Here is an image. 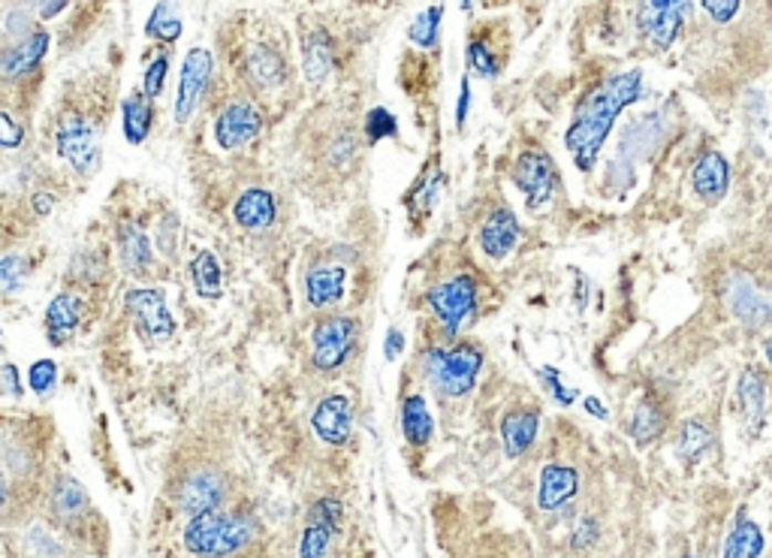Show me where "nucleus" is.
Listing matches in <instances>:
<instances>
[{"label": "nucleus", "mask_w": 772, "mask_h": 558, "mask_svg": "<svg viewBox=\"0 0 772 558\" xmlns=\"http://www.w3.org/2000/svg\"><path fill=\"white\" fill-rule=\"evenodd\" d=\"M643 89H646L643 70H622L616 76L604 79L597 89L588 91L576 103L574 121L564 133V145H567V152L574 157L580 173L595 169L597 157L604 152L618 115L643 97Z\"/></svg>", "instance_id": "obj_1"}, {"label": "nucleus", "mask_w": 772, "mask_h": 558, "mask_svg": "<svg viewBox=\"0 0 772 558\" xmlns=\"http://www.w3.org/2000/svg\"><path fill=\"white\" fill-rule=\"evenodd\" d=\"M254 519L227 510L194 516L181 531V544L197 558H232L254 544Z\"/></svg>", "instance_id": "obj_2"}, {"label": "nucleus", "mask_w": 772, "mask_h": 558, "mask_svg": "<svg viewBox=\"0 0 772 558\" xmlns=\"http://www.w3.org/2000/svg\"><path fill=\"white\" fill-rule=\"evenodd\" d=\"M486 353L477 341H459L452 348H429L422 353V374L447 399H462L477 386Z\"/></svg>", "instance_id": "obj_3"}, {"label": "nucleus", "mask_w": 772, "mask_h": 558, "mask_svg": "<svg viewBox=\"0 0 772 558\" xmlns=\"http://www.w3.org/2000/svg\"><path fill=\"white\" fill-rule=\"evenodd\" d=\"M477 296H480V285L474 275H456L447 278L441 285H435L426 293V306L435 314V320L441 323V332L447 339H456L468 320L477 314Z\"/></svg>", "instance_id": "obj_4"}, {"label": "nucleus", "mask_w": 772, "mask_h": 558, "mask_svg": "<svg viewBox=\"0 0 772 558\" xmlns=\"http://www.w3.org/2000/svg\"><path fill=\"white\" fill-rule=\"evenodd\" d=\"M691 10H695V0H640L637 31H640L643 43L655 52H667L682 37Z\"/></svg>", "instance_id": "obj_5"}, {"label": "nucleus", "mask_w": 772, "mask_h": 558, "mask_svg": "<svg viewBox=\"0 0 772 558\" xmlns=\"http://www.w3.org/2000/svg\"><path fill=\"white\" fill-rule=\"evenodd\" d=\"M100 127L88 115H66L55 133V152L73 173L91 176L100 166Z\"/></svg>", "instance_id": "obj_6"}, {"label": "nucleus", "mask_w": 772, "mask_h": 558, "mask_svg": "<svg viewBox=\"0 0 772 558\" xmlns=\"http://www.w3.org/2000/svg\"><path fill=\"white\" fill-rule=\"evenodd\" d=\"M724 306L749 332L772 327V290H763L749 272H730L724 281Z\"/></svg>", "instance_id": "obj_7"}, {"label": "nucleus", "mask_w": 772, "mask_h": 558, "mask_svg": "<svg viewBox=\"0 0 772 558\" xmlns=\"http://www.w3.org/2000/svg\"><path fill=\"white\" fill-rule=\"evenodd\" d=\"M356 332H359V323L354 318H344V314H332V318L317 320L314 332H311V360H314V369L317 372L342 369L356 348Z\"/></svg>", "instance_id": "obj_8"}, {"label": "nucleus", "mask_w": 772, "mask_h": 558, "mask_svg": "<svg viewBox=\"0 0 772 558\" xmlns=\"http://www.w3.org/2000/svg\"><path fill=\"white\" fill-rule=\"evenodd\" d=\"M124 306H127L133 327L145 341L160 344V341L173 339L176 318L166 306V293L160 287H133V290L124 293Z\"/></svg>", "instance_id": "obj_9"}, {"label": "nucleus", "mask_w": 772, "mask_h": 558, "mask_svg": "<svg viewBox=\"0 0 772 558\" xmlns=\"http://www.w3.org/2000/svg\"><path fill=\"white\" fill-rule=\"evenodd\" d=\"M513 185L525 194L529 208H543L555 194L559 185V166L543 148H529L517 157V164L510 169Z\"/></svg>", "instance_id": "obj_10"}, {"label": "nucleus", "mask_w": 772, "mask_h": 558, "mask_svg": "<svg viewBox=\"0 0 772 558\" xmlns=\"http://www.w3.org/2000/svg\"><path fill=\"white\" fill-rule=\"evenodd\" d=\"M260 131H263L260 110H257L254 103H248V100H236V103H230V106H223L218 112L211 136H215V143L223 152H239L248 143H254Z\"/></svg>", "instance_id": "obj_11"}, {"label": "nucleus", "mask_w": 772, "mask_h": 558, "mask_svg": "<svg viewBox=\"0 0 772 558\" xmlns=\"http://www.w3.org/2000/svg\"><path fill=\"white\" fill-rule=\"evenodd\" d=\"M223 495H227L223 474H218V471H211V468L190 471V474H185L176 486L178 510L188 516V519L211 514V510H221Z\"/></svg>", "instance_id": "obj_12"}, {"label": "nucleus", "mask_w": 772, "mask_h": 558, "mask_svg": "<svg viewBox=\"0 0 772 558\" xmlns=\"http://www.w3.org/2000/svg\"><path fill=\"white\" fill-rule=\"evenodd\" d=\"M215 73V58L209 49H190L181 64V76H178V94H176V121L188 124L194 118V112L199 110V100L206 94Z\"/></svg>", "instance_id": "obj_13"}, {"label": "nucleus", "mask_w": 772, "mask_h": 558, "mask_svg": "<svg viewBox=\"0 0 772 558\" xmlns=\"http://www.w3.org/2000/svg\"><path fill=\"white\" fill-rule=\"evenodd\" d=\"M311 426H314V435L330 444V447H344L351 432H354V405L347 395H326L321 405L314 407L311 414Z\"/></svg>", "instance_id": "obj_14"}, {"label": "nucleus", "mask_w": 772, "mask_h": 558, "mask_svg": "<svg viewBox=\"0 0 772 558\" xmlns=\"http://www.w3.org/2000/svg\"><path fill=\"white\" fill-rule=\"evenodd\" d=\"M519 236H522V227H519V218L513 215V208L501 206L483 220V227L477 232V241H480V251L486 257L504 260V257L517 251Z\"/></svg>", "instance_id": "obj_15"}, {"label": "nucleus", "mask_w": 772, "mask_h": 558, "mask_svg": "<svg viewBox=\"0 0 772 558\" xmlns=\"http://www.w3.org/2000/svg\"><path fill=\"white\" fill-rule=\"evenodd\" d=\"M691 190L700 203L718 206L730 190V161L721 152H707L691 169Z\"/></svg>", "instance_id": "obj_16"}, {"label": "nucleus", "mask_w": 772, "mask_h": 558, "mask_svg": "<svg viewBox=\"0 0 772 558\" xmlns=\"http://www.w3.org/2000/svg\"><path fill=\"white\" fill-rule=\"evenodd\" d=\"M232 220L244 232H263L275 227L278 220V199L265 187H248L242 197L232 203Z\"/></svg>", "instance_id": "obj_17"}, {"label": "nucleus", "mask_w": 772, "mask_h": 558, "mask_svg": "<svg viewBox=\"0 0 772 558\" xmlns=\"http://www.w3.org/2000/svg\"><path fill=\"white\" fill-rule=\"evenodd\" d=\"M45 339L52 348H64L66 341L76 335L79 323H82V299L76 293H58L49 306H45Z\"/></svg>", "instance_id": "obj_18"}, {"label": "nucleus", "mask_w": 772, "mask_h": 558, "mask_svg": "<svg viewBox=\"0 0 772 558\" xmlns=\"http://www.w3.org/2000/svg\"><path fill=\"white\" fill-rule=\"evenodd\" d=\"M580 493V474L571 465H546L541 471V486H538V507L552 514L562 510L574 502Z\"/></svg>", "instance_id": "obj_19"}, {"label": "nucleus", "mask_w": 772, "mask_h": 558, "mask_svg": "<svg viewBox=\"0 0 772 558\" xmlns=\"http://www.w3.org/2000/svg\"><path fill=\"white\" fill-rule=\"evenodd\" d=\"M538 428H541V414L534 407H513L501 416V444L508 459H519L529 453L538 438Z\"/></svg>", "instance_id": "obj_20"}, {"label": "nucleus", "mask_w": 772, "mask_h": 558, "mask_svg": "<svg viewBox=\"0 0 772 558\" xmlns=\"http://www.w3.org/2000/svg\"><path fill=\"white\" fill-rule=\"evenodd\" d=\"M347 290V269L338 264H321L314 266L305 278V299L311 308H332L338 306Z\"/></svg>", "instance_id": "obj_21"}, {"label": "nucleus", "mask_w": 772, "mask_h": 558, "mask_svg": "<svg viewBox=\"0 0 772 558\" xmlns=\"http://www.w3.org/2000/svg\"><path fill=\"white\" fill-rule=\"evenodd\" d=\"M52 45V37L45 31H33L31 37H24L19 43L7 45V52L0 58V70H3V79H19L33 73L36 66L43 64L45 52Z\"/></svg>", "instance_id": "obj_22"}, {"label": "nucleus", "mask_w": 772, "mask_h": 558, "mask_svg": "<svg viewBox=\"0 0 772 558\" xmlns=\"http://www.w3.org/2000/svg\"><path fill=\"white\" fill-rule=\"evenodd\" d=\"M302 66H305L309 85H314V89H321L323 82L332 76V70H335V45H332V37L323 28H314L305 37V43H302Z\"/></svg>", "instance_id": "obj_23"}, {"label": "nucleus", "mask_w": 772, "mask_h": 558, "mask_svg": "<svg viewBox=\"0 0 772 558\" xmlns=\"http://www.w3.org/2000/svg\"><path fill=\"white\" fill-rule=\"evenodd\" d=\"M667 423H670L667 407H664L658 399L646 395V399L637 402L634 414H630L628 432L637 447H649V444H655V441L661 438L664 432H667Z\"/></svg>", "instance_id": "obj_24"}, {"label": "nucleus", "mask_w": 772, "mask_h": 558, "mask_svg": "<svg viewBox=\"0 0 772 558\" xmlns=\"http://www.w3.org/2000/svg\"><path fill=\"white\" fill-rule=\"evenodd\" d=\"M118 254H122V264L127 272H152L155 257H152V241H148V232L143 230V224H122L118 227Z\"/></svg>", "instance_id": "obj_25"}, {"label": "nucleus", "mask_w": 772, "mask_h": 558, "mask_svg": "<svg viewBox=\"0 0 772 558\" xmlns=\"http://www.w3.org/2000/svg\"><path fill=\"white\" fill-rule=\"evenodd\" d=\"M737 399H740L745 426L751 435H758L763 428V411H766V378L758 369H745L737 383Z\"/></svg>", "instance_id": "obj_26"}, {"label": "nucleus", "mask_w": 772, "mask_h": 558, "mask_svg": "<svg viewBox=\"0 0 772 558\" xmlns=\"http://www.w3.org/2000/svg\"><path fill=\"white\" fill-rule=\"evenodd\" d=\"M152 121H155V100L148 97L145 91H133L122 103V131L124 140L131 145H143L152 133Z\"/></svg>", "instance_id": "obj_27"}, {"label": "nucleus", "mask_w": 772, "mask_h": 558, "mask_svg": "<svg viewBox=\"0 0 772 558\" xmlns=\"http://www.w3.org/2000/svg\"><path fill=\"white\" fill-rule=\"evenodd\" d=\"M763 549H766V540H763L761 526L751 516L740 514L733 519L730 535L724 537L721 558H761Z\"/></svg>", "instance_id": "obj_28"}, {"label": "nucleus", "mask_w": 772, "mask_h": 558, "mask_svg": "<svg viewBox=\"0 0 772 558\" xmlns=\"http://www.w3.org/2000/svg\"><path fill=\"white\" fill-rule=\"evenodd\" d=\"M244 70H248L251 85L260 91L278 89V85L288 79V64H284V58L278 55L272 45H257L254 52L248 55V64H244Z\"/></svg>", "instance_id": "obj_29"}, {"label": "nucleus", "mask_w": 772, "mask_h": 558, "mask_svg": "<svg viewBox=\"0 0 772 558\" xmlns=\"http://www.w3.org/2000/svg\"><path fill=\"white\" fill-rule=\"evenodd\" d=\"M401 432H405V441L410 447H429L431 435H435V420H431V411L422 395H408L405 399V405H401Z\"/></svg>", "instance_id": "obj_30"}, {"label": "nucleus", "mask_w": 772, "mask_h": 558, "mask_svg": "<svg viewBox=\"0 0 772 558\" xmlns=\"http://www.w3.org/2000/svg\"><path fill=\"white\" fill-rule=\"evenodd\" d=\"M52 507L61 523H82V516L91 510L88 493L82 489V483L64 474L52 489Z\"/></svg>", "instance_id": "obj_31"}, {"label": "nucleus", "mask_w": 772, "mask_h": 558, "mask_svg": "<svg viewBox=\"0 0 772 558\" xmlns=\"http://www.w3.org/2000/svg\"><path fill=\"white\" fill-rule=\"evenodd\" d=\"M712 428L700 420V416H691V420H685L682 426H679V435H676V453H679V459L685 462V465H697V462L707 456L709 450H712Z\"/></svg>", "instance_id": "obj_32"}, {"label": "nucleus", "mask_w": 772, "mask_h": 558, "mask_svg": "<svg viewBox=\"0 0 772 558\" xmlns=\"http://www.w3.org/2000/svg\"><path fill=\"white\" fill-rule=\"evenodd\" d=\"M190 285L199 299H221L223 293V269L221 260L211 251H199L190 260Z\"/></svg>", "instance_id": "obj_33"}, {"label": "nucleus", "mask_w": 772, "mask_h": 558, "mask_svg": "<svg viewBox=\"0 0 772 558\" xmlns=\"http://www.w3.org/2000/svg\"><path fill=\"white\" fill-rule=\"evenodd\" d=\"M181 31H185V24H181L176 3H173V0H160L155 10H152V19L145 24V33H148L152 40H157V43L173 45L178 37H181Z\"/></svg>", "instance_id": "obj_34"}, {"label": "nucleus", "mask_w": 772, "mask_h": 558, "mask_svg": "<svg viewBox=\"0 0 772 558\" xmlns=\"http://www.w3.org/2000/svg\"><path fill=\"white\" fill-rule=\"evenodd\" d=\"M441 22H444L441 3H435V7H429V10L419 12L408 28L410 43L419 45V49H435L438 40H441Z\"/></svg>", "instance_id": "obj_35"}, {"label": "nucleus", "mask_w": 772, "mask_h": 558, "mask_svg": "<svg viewBox=\"0 0 772 558\" xmlns=\"http://www.w3.org/2000/svg\"><path fill=\"white\" fill-rule=\"evenodd\" d=\"M465 58H468V70L480 79H498L501 66H504L501 64V58L495 55V49L486 43V40H480V37H474V40L468 43Z\"/></svg>", "instance_id": "obj_36"}, {"label": "nucleus", "mask_w": 772, "mask_h": 558, "mask_svg": "<svg viewBox=\"0 0 772 558\" xmlns=\"http://www.w3.org/2000/svg\"><path fill=\"white\" fill-rule=\"evenodd\" d=\"M28 386H31V393L40 402H49L58 390V362L49 360V356L33 362L31 369H28Z\"/></svg>", "instance_id": "obj_37"}, {"label": "nucleus", "mask_w": 772, "mask_h": 558, "mask_svg": "<svg viewBox=\"0 0 772 558\" xmlns=\"http://www.w3.org/2000/svg\"><path fill=\"white\" fill-rule=\"evenodd\" d=\"M338 528L335 526H323V523H311L302 531V544H299V558H323L330 552L332 537H335Z\"/></svg>", "instance_id": "obj_38"}, {"label": "nucleus", "mask_w": 772, "mask_h": 558, "mask_svg": "<svg viewBox=\"0 0 772 558\" xmlns=\"http://www.w3.org/2000/svg\"><path fill=\"white\" fill-rule=\"evenodd\" d=\"M365 136L368 143L375 145L380 140H396L398 136V118L384 106H375V110L365 115Z\"/></svg>", "instance_id": "obj_39"}, {"label": "nucleus", "mask_w": 772, "mask_h": 558, "mask_svg": "<svg viewBox=\"0 0 772 558\" xmlns=\"http://www.w3.org/2000/svg\"><path fill=\"white\" fill-rule=\"evenodd\" d=\"M166 76H169V52H160L152 64L145 66V76H143L145 94H148L152 100L160 97V94H164Z\"/></svg>", "instance_id": "obj_40"}, {"label": "nucleus", "mask_w": 772, "mask_h": 558, "mask_svg": "<svg viewBox=\"0 0 772 558\" xmlns=\"http://www.w3.org/2000/svg\"><path fill=\"white\" fill-rule=\"evenodd\" d=\"M24 275H28V260L19 257V254H7L0 260V287H3V293H12L15 287L22 285Z\"/></svg>", "instance_id": "obj_41"}, {"label": "nucleus", "mask_w": 772, "mask_h": 558, "mask_svg": "<svg viewBox=\"0 0 772 558\" xmlns=\"http://www.w3.org/2000/svg\"><path fill=\"white\" fill-rule=\"evenodd\" d=\"M700 3L716 24H730L742 10V0H700Z\"/></svg>", "instance_id": "obj_42"}, {"label": "nucleus", "mask_w": 772, "mask_h": 558, "mask_svg": "<svg viewBox=\"0 0 772 558\" xmlns=\"http://www.w3.org/2000/svg\"><path fill=\"white\" fill-rule=\"evenodd\" d=\"M541 374H543V383L550 386V393L555 395V402H559V405H564V407L574 405L576 390H567V386H564L562 372H559V369H552V365H543Z\"/></svg>", "instance_id": "obj_43"}, {"label": "nucleus", "mask_w": 772, "mask_h": 558, "mask_svg": "<svg viewBox=\"0 0 772 558\" xmlns=\"http://www.w3.org/2000/svg\"><path fill=\"white\" fill-rule=\"evenodd\" d=\"M7 33H10V37H15V43H19V40H24V37H31V12L12 10L10 16H7Z\"/></svg>", "instance_id": "obj_44"}, {"label": "nucleus", "mask_w": 772, "mask_h": 558, "mask_svg": "<svg viewBox=\"0 0 772 558\" xmlns=\"http://www.w3.org/2000/svg\"><path fill=\"white\" fill-rule=\"evenodd\" d=\"M468 115H471V79L465 76L462 85H459V100H456V127L459 131H465Z\"/></svg>", "instance_id": "obj_45"}, {"label": "nucleus", "mask_w": 772, "mask_h": 558, "mask_svg": "<svg viewBox=\"0 0 772 558\" xmlns=\"http://www.w3.org/2000/svg\"><path fill=\"white\" fill-rule=\"evenodd\" d=\"M0 383H3V393L12 395V399H22L24 386L22 381H19V369H15L12 362H7V365L0 369Z\"/></svg>", "instance_id": "obj_46"}, {"label": "nucleus", "mask_w": 772, "mask_h": 558, "mask_svg": "<svg viewBox=\"0 0 772 558\" xmlns=\"http://www.w3.org/2000/svg\"><path fill=\"white\" fill-rule=\"evenodd\" d=\"M0 121H3V148H19L24 140V131L12 121L10 112H0Z\"/></svg>", "instance_id": "obj_47"}, {"label": "nucleus", "mask_w": 772, "mask_h": 558, "mask_svg": "<svg viewBox=\"0 0 772 558\" xmlns=\"http://www.w3.org/2000/svg\"><path fill=\"white\" fill-rule=\"evenodd\" d=\"M401 353H405V332L393 327L389 332H386V339H384V356L389 362H396Z\"/></svg>", "instance_id": "obj_48"}, {"label": "nucleus", "mask_w": 772, "mask_h": 558, "mask_svg": "<svg viewBox=\"0 0 772 558\" xmlns=\"http://www.w3.org/2000/svg\"><path fill=\"white\" fill-rule=\"evenodd\" d=\"M597 537V523L595 519H583V526L576 528V537L574 544L580 547V544H595Z\"/></svg>", "instance_id": "obj_49"}, {"label": "nucleus", "mask_w": 772, "mask_h": 558, "mask_svg": "<svg viewBox=\"0 0 772 558\" xmlns=\"http://www.w3.org/2000/svg\"><path fill=\"white\" fill-rule=\"evenodd\" d=\"M31 206L36 215H49V211H52V206H55V197H52L49 190H36L31 199Z\"/></svg>", "instance_id": "obj_50"}, {"label": "nucleus", "mask_w": 772, "mask_h": 558, "mask_svg": "<svg viewBox=\"0 0 772 558\" xmlns=\"http://www.w3.org/2000/svg\"><path fill=\"white\" fill-rule=\"evenodd\" d=\"M66 3H70V0H43V3H40V19H55L58 12L66 10Z\"/></svg>", "instance_id": "obj_51"}, {"label": "nucleus", "mask_w": 772, "mask_h": 558, "mask_svg": "<svg viewBox=\"0 0 772 558\" xmlns=\"http://www.w3.org/2000/svg\"><path fill=\"white\" fill-rule=\"evenodd\" d=\"M583 405H585V411H588L592 416H597V420H607L609 416L607 405H601V399H595V395H588Z\"/></svg>", "instance_id": "obj_52"}, {"label": "nucleus", "mask_w": 772, "mask_h": 558, "mask_svg": "<svg viewBox=\"0 0 772 558\" xmlns=\"http://www.w3.org/2000/svg\"><path fill=\"white\" fill-rule=\"evenodd\" d=\"M763 353H766V362H770V369H772V335L763 341Z\"/></svg>", "instance_id": "obj_53"}, {"label": "nucleus", "mask_w": 772, "mask_h": 558, "mask_svg": "<svg viewBox=\"0 0 772 558\" xmlns=\"http://www.w3.org/2000/svg\"><path fill=\"white\" fill-rule=\"evenodd\" d=\"M459 7H462L465 12H471V0H459Z\"/></svg>", "instance_id": "obj_54"}, {"label": "nucleus", "mask_w": 772, "mask_h": 558, "mask_svg": "<svg viewBox=\"0 0 772 558\" xmlns=\"http://www.w3.org/2000/svg\"><path fill=\"white\" fill-rule=\"evenodd\" d=\"M682 558H695V556H682Z\"/></svg>", "instance_id": "obj_55"}]
</instances>
